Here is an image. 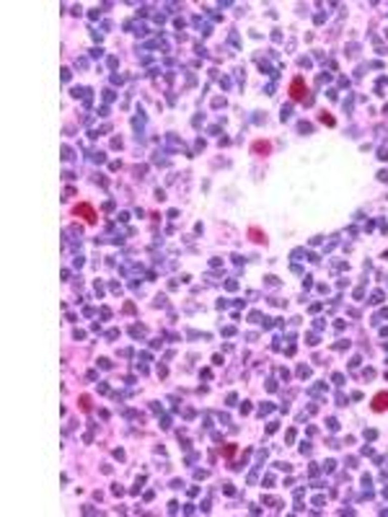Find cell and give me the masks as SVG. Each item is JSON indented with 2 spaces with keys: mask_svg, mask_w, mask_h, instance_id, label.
I'll list each match as a JSON object with an SVG mask.
<instances>
[{
  "mask_svg": "<svg viewBox=\"0 0 388 517\" xmlns=\"http://www.w3.org/2000/svg\"><path fill=\"white\" fill-rule=\"evenodd\" d=\"M75 215H80L88 225H93L96 222V212H93V207L91 205H85V202H80V205H75Z\"/></svg>",
  "mask_w": 388,
  "mask_h": 517,
  "instance_id": "obj_2",
  "label": "cell"
},
{
  "mask_svg": "<svg viewBox=\"0 0 388 517\" xmlns=\"http://www.w3.org/2000/svg\"><path fill=\"white\" fill-rule=\"evenodd\" d=\"M306 93H308L306 80H303V78H295V80L290 83V99H293V101H303Z\"/></svg>",
  "mask_w": 388,
  "mask_h": 517,
  "instance_id": "obj_1",
  "label": "cell"
},
{
  "mask_svg": "<svg viewBox=\"0 0 388 517\" xmlns=\"http://www.w3.org/2000/svg\"><path fill=\"white\" fill-rule=\"evenodd\" d=\"M373 409H375V411H385V409H388V391H380V393L373 398Z\"/></svg>",
  "mask_w": 388,
  "mask_h": 517,
  "instance_id": "obj_3",
  "label": "cell"
}]
</instances>
